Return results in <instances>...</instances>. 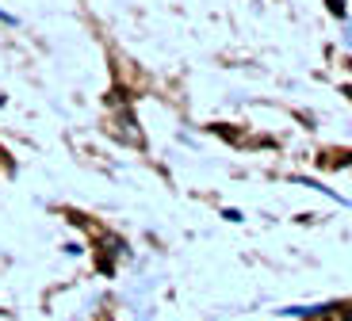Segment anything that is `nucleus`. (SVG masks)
Instances as JSON below:
<instances>
[{
    "label": "nucleus",
    "instance_id": "nucleus-1",
    "mask_svg": "<svg viewBox=\"0 0 352 321\" xmlns=\"http://www.w3.org/2000/svg\"><path fill=\"white\" fill-rule=\"evenodd\" d=\"M344 321H352V310H349V318H344Z\"/></svg>",
    "mask_w": 352,
    "mask_h": 321
}]
</instances>
